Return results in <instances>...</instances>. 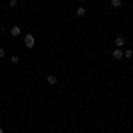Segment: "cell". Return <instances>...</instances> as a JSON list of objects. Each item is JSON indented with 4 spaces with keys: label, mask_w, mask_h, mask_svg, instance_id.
<instances>
[{
    "label": "cell",
    "mask_w": 133,
    "mask_h": 133,
    "mask_svg": "<svg viewBox=\"0 0 133 133\" xmlns=\"http://www.w3.org/2000/svg\"><path fill=\"white\" fill-rule=\"evenodd\" d=\"M112 57L115 59V61H121V59L124 57V51L121 50V48H115V50L112 51Z\"/></svg>",
    "instance_id": "obj_2"
},
{
    "label": "cell",
    "mask_w": 133,
    "mask_h": 133,
    "mask_svg": "<svg viewBox=\"0 0 133 133\" xmlns=\"http://www.w3.org/2000/svg\"><path fill=\"white\" fill-rule=\"evenodd\" d=\"M20 34H21V29H20V25H14V27L11 29V36H14V37H16V36H20Z\"/></svg>",
    "instance_id": "obj_4"
},
{
    "label": "cell",
    "mask_w": 133,
    "mask_h": 133,
    "mask_svg": "<svg viewBox=\"0 0 133 133\" xmlns=\"http://www.w3.org/2000/svg\"><path fill=\"white\" fill-rule=\"evenodd\" d=\"M34 44H36L34 36H32V34H27V36H25V46H27V48H34Z\"/></svg>",
    "instance_id": "obj_1"
},
{
    "label": "cell",
    "mask_w": 133,
    "mask_h": 133,
    "mask_svg": "<svg viewBox=\"0 0 133 133\" xmlns=\"http://www.w3.org/2000/svg\"><path fill=\"white\" fill-rule=\"evenodd\" d=\"M2 57H5V50H4V48H0V59H2Z\"/></svg>",
    "instance_id": "obj_11"
},
{
    "label": "cell",
    "mask_w": 133,
    "mask_h": 133,
    "mask_svg": "<svg viewBox=\"0 0 133 133\" xmlns=\"http://www.w3.org/2000/svg\"><path fill=\"white\" fill-rule=\"evenodd\" d=\"M124 57H126V59H131V57H133V50H131V48L124 50Z\"/></svg>",
    "instance_id": "obj_8"
},
{
    "label": "cell",
    "mask_w": 133,
    "mask_h": 133,
    "mask_svg": "<svg viewBox=\"0 0 133 133\" xmlns=\"http://www.w3.org/2000/svg\"><path fill=\"white\" fill-rule=\"evenodd\" d=\"M123 5V0H112V7H115V9H119Z\"/></svg>",
    "instance_id": "obj_7"
},
{
    "label": "cell",
    "mask_w": 133,
    "mask_h": 133,
    "mask_svg": "<svg viewBox=\"0 0 133 133\" xmlns=\"http://www.w3.org/2000/svg\"><path fill=\"white\" fill-rule=\"evenodd\" d=\"M11 61L14 62V64H18V62H20V57H18V55H12V57H11Z\"/></svg>",
    "instance_id": "obj_9"
},
{
    "label": "cell",
    "mask_w": 133,
    "mask_h": 133,
    "mask_svg": "<svg viewBox=\"0 0 133 133\" xmlns=\"http://www.w3.org/2000/svg\"><path fill=\"white\" fill-rule=\"evenodd\" d=\"M124 43H126V39H124L123 36L115 37V46H117V48H123V46H124Z\"/></svg>",
    "instance_id": "obj_3"
},
{
    "label": "cell",
    "mask_w": 133,
    "mask_h": 133,
    "mask_svg": "<svg viewBox=\"0 0 133 133\" xmlns=\"http://www.w3.org/2000/svg\"><path fill=\"white\" fill-rule=\"evenodd\" d=\"M0 133H4V130H2V128H0Z\"/></svg>",
    "instance_id": "obj_12"
},
{
    "label": "cell",
    "mask_w": 133,
    "mask_h": 133,
    "mask_svg": "<svg viewBox=\"0 0 133 133\" xmlns=\"http://www.w3.org/2000/svg\"><path fill=\"white\" fill-rule=\"evenodd\" d=\"M16 4H18V0H9V5H11V7H16Z\"/></svg>",
    "instance_id": "obj_10"
},
{
    "label": "cell",
    "mask_w": 133,
    "mask_h": 133,
    "mask_svg": "<svg viewBox=\"0 0 133 133\" xmlns=\"http://www.w3.org/2000/svg\"><path fill=\"white\" fill-rule=\"evenodd\" d=\"M85 12H87V9H85L83 5H78V7H76V16H83Z\"/></svg>",
    "instance_id": "obj_5"
},
{
    "label": "cell",
    "mask_w": 133,
    "mask_h": 133,
    "mask_svg": "<svg viewBox=\"0 0 133 133\" xmlns=\"http://www.w3.org/2000/svg\"><path fill=\"white\" fill-rule=\"evenodd\" d=\"M46 82L50 83V85H55V83H57V76H53V75H48V78H46Z\"/></svg>",
    "instance_id": "obj_6"
}]
</instances>
